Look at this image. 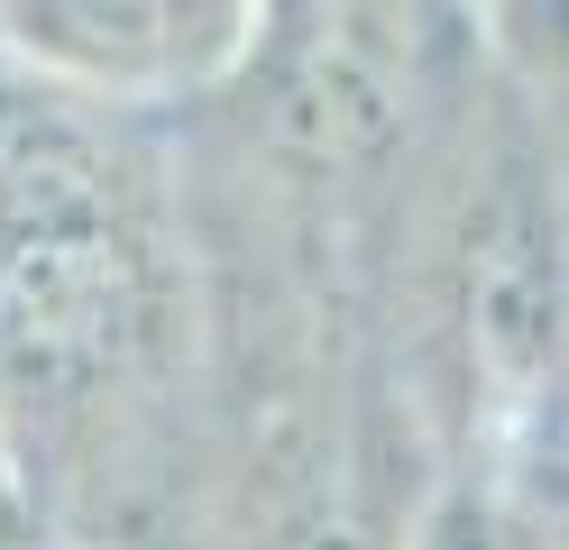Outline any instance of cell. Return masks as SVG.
<instances>
[{
  "instance_id": "obj_2",
  "label": "cell",
  "mask_w": 569,
  "mask_h": 550,
  "mask_svg": "<svg viewBox=\"0 0 569 550\" xmlns=\"http://www.w3.org/2000/svg\"><path fill=\"white\" fill-rule=\"evenodd\" d=\"M267 0H0V37L83 92H184L248 56Z\"/></svg>"
},
{
  "instance_id": "obj_1",
  "label": "cell",
  "mask_w": 569,
  "mask_h": 550,
  "mask_svg": "<svg viewBox=\"0 0 569 550\" xmlns=\"http://www.w3.org/2000/svg\"><path fill=\"white\" fill-rule=\"evenodd\" d=\"M157 330V257L74 138L0 157V403L74 413Z\"/></svg>"
},
{
  "instance_id": "obj_3",
  "label": "cell",
  "mask_w": 569,
  "mask_h": 550,
  "mask_svg": "<svg viewBox=\"0 0 569 550\" xmlns=\"http://www.w3.org/2000/svg\"><path fill=\"white\" fill-rule=\"evenodd\" d=\"M413 550H515V532H506V513L487 496H441Z\"/></svg>"
}]
</instances>
